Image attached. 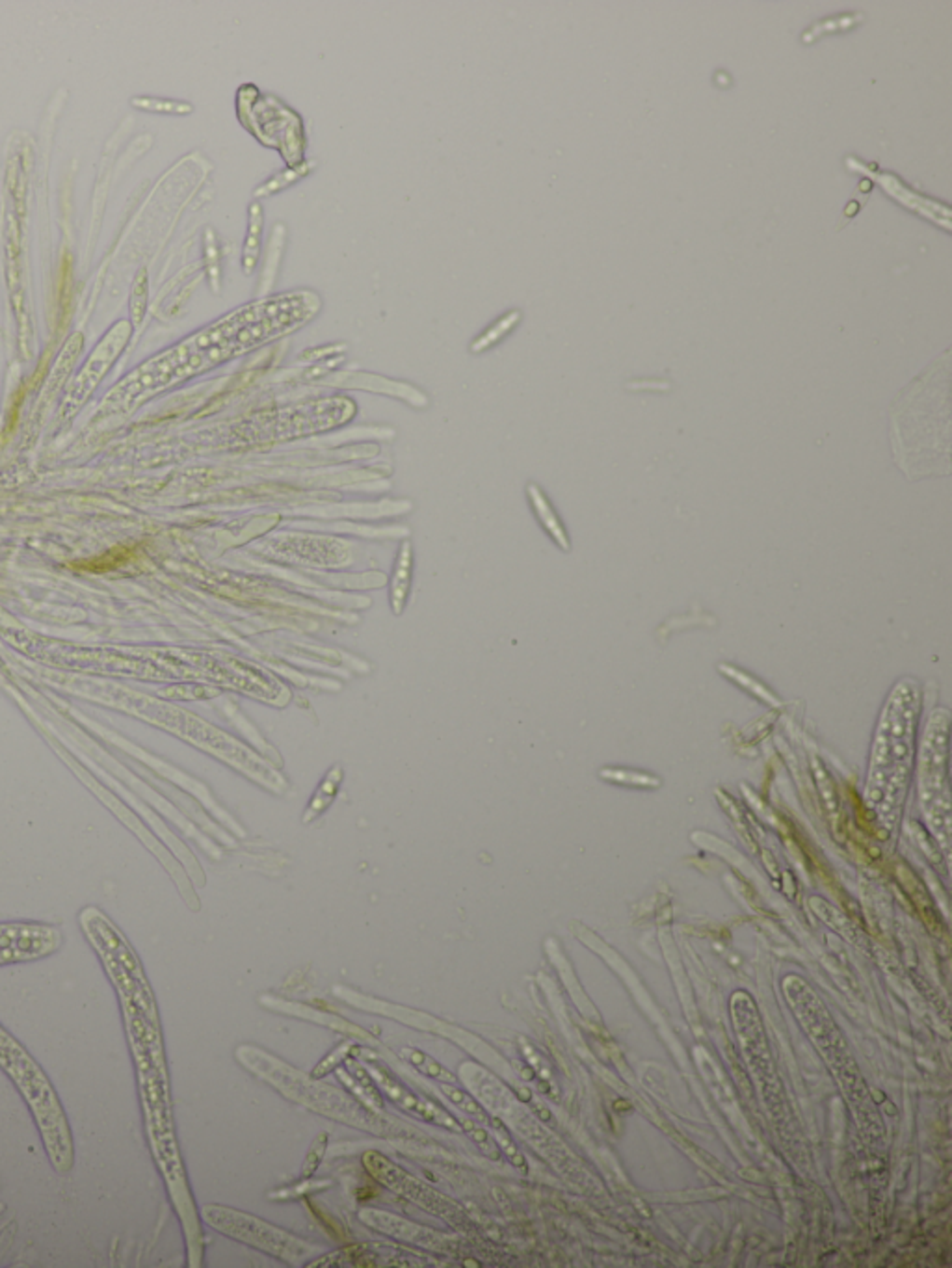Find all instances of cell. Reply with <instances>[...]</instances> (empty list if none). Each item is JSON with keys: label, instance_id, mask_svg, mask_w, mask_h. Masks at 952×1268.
Instances as JSON below:
<instances>
[{"label": "cell", "instance_id": "cell-1", "mask_svg": "<svg viewBox=\"0 0 952 1268\" xmlns=\"http://www.w3.org/2000/svg\"><path fill=\"white\" fill-rule=\"evenodd\" d=\"M0 1067L26 1101L52 1166L65 1174L75 1164V1148L63 1107L48 1077L30 1052L0 1024Z\"/></svg>", "mask_w": 952, "mask_h": 1268}, {"label": "cell", "instance_id": "cell-2", "mask_svg": "<svg viewBox=\"0 0 952 1268\" xmlns=\"http://www.w3.org/2000/svg\"><path fill=\"white\" fill-rule=\"evenodd\" d=\"M241 91L239 97L246 99V105L239 103L242 123L263 144L278 147L291 166L300 162L306 146L300 118L274 97H261L255 91V99H250L244 88Z\"/></svg>", "mask_w": 952, "mask_h": 1268}, {"label": "cell", "instance_id": "cell-3", "mask_svg": "<svg viewBox=\"0 0 952 1268\" xmlns=\"http://www.w3.org/2000/svg\"><path fill=\"white\" fill-rule=\"evenodd\" d=\"M56 945L58 936L50 928L28 925L0 927V966L39 958L54 951Z\"/></svg>", "mask_w": 952, "mask_h": 1268}, {"label": "cell", "instance_id": "cell-4", "mask_svg": "<svg viewBox=\"0 0 952 1268\" xmlns=\"http://www.w3.org/2000/svg\"><path fill=\"white\" fill-rule=\"evenodd\" d=\"M411 571H413V549L409 541H404L398 550L391 578V606L394 614H400L406 606L411 588Z\"/></svg>", "mask_w": 952, "mask_h": 1268}, {"label": "cell", "instance_id": "cell-5", "mask_svg": "<svg viewBox=\"0 0 952 1268\" xmlns=\"http://www.w3.org/2000/svg\"><path fill=\"white\" fill-rule=\"evenodd\" d=\"M261 239H263V209L257 203H254L250 207V226H248V235H246V241H244V255H242L246 273H252L255 264H257V258L261 254Z\"/></svg>", "mask_w": 952, "mask_h": 1268}, {"label": "cell", "instance_id": "cell-6", "mask_svg": "<svg viewBox=\"0 0 952 1268\" xmlns=\"http://www.w3.org/2000/svg\"><path fill=\"white\" fill-rule=\"evenodd\" d=\"M340 781H342L340 766L331 768L329 773L325 775L324 783L318 787L317 794L313 796L311 805L308 807V815L304 816V820H308V822L313 820L315 816H318L320 813H324V811L331 805V801H333V798H335V794H337V790H338Z\"/></svg>", "mask_w": 952, "mask_h": 1268}, {"label": "cell", "instance_id": "cell-7", "mask_svg": "<svg viewBox=\"0 0 952 1268\" xmlns=\"http://www.w3.org/2000/svg\"><path fill=\"white\" fill-rule=\"evenodd\" d=\"M529 495H531V501H532V505H534V509H536L538 517L542 519V523L545 524V528L549 530V534L555 537V541H559L562 547L568 549V536H566V532H564V528H562L559 517L555 515L553 508L547 503V499L544 497V494H542L536 486H529Z\"/></svg>", "mask_w": 952, "mask_h": 1268}, {"label": "cell", "instance_id": "cell-8", "mask_svg": "<svg viewBox=\"0 0 952 1268\" xmlns=\"http://www.w3.org/2000/svg\"><path fill=\"white\" fill-rule=\"evenodd\" d=\"M517 320H519V313H517V311H516V313H508L504 318L497 320L493 327H490L486 333H482V335L473 342V348H471V350H473V352H482V350L490 348V346L495 344L504 333H508V329H510Z\"/></svg>", "mask_w": 952, "mask_h": 1268}]
</instances>
